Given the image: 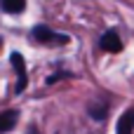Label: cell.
<instances>
[{
  "label": "cell",
  "mask_w": 134,
  "mask_h": 134,
  "mask_svg": "<svg viewBox=\"0 0 134 134\" xmlns=\"http://www.w3.org/2000/svg\"><path fill=\"white\" fill-rule=\"evenodd\" d=\"M33 38L38 40V42H42V45H66L68 42V35H61V33H54L49 26H45V24H38L35 28H33Z\"/></svg>",
  "instance_id": "6da1fadb"
},
{
  "label": "cell",
  "mask_w": 134,
  "mask_h": 134,
  "mask_svg": "<svg viewBox=\"0 0 134 134\" xmlns=\"http://www.w3.org/2000/svg\"><path fill=\"white\" fill-rule=\"evenodd\" d=\"M9 61H12L14 71H16V94H21V92L26 90V82H28V73H26V64H24V57H21L19 52H12Z\"/></svg>",
  "instance_id": "7a4b0ae2"
},
{
  "label": "cell",
  "mask_w": 134,
  "mask_h": 134,
  "mask_svg": "<svg viewBox=\"0 0 134 134\" xmlns=\"http://www.w3.org/2000/svg\"><path fill=\"white\" fill-rule=\"evenodd\" d=\"M99 47H101L104 52H108V54H118V52L122 49V40H120L118 31H106V33L101 35V40H99Z\"/></svg>",
  "instance_id": "3957f363"
},
{
  "label": "cell",
  "mask_w": 134,
  "mask_h": 134,
  "mask_svg": "<svg viewBox=\"0 0 134 134\" xmlns=\"http://www.w3.org/2000/svg\"><path fill=\"white\" fill-rule=\"evenodd\" d=\"M132 132H134V108H130L118 120V134H132Z\"/></svg>",
  "instance_id": "277c9868"
},
{
  "label": "cell",
  "mask_w": 134,
  "mask_h": 134,
  "mask_svg": "<svg viewBox=\"0 0 134 134\" xmlns=\"http://www.w3.org/2000/svg\"><path fill=\"white\" fill-rule=\"evenodd\" d=\"M16 118H19V113H16V111H2V113H0V134L14 130Z\"/></svg>",
  "instance_id": "5b68a950"
},
{
  "label": "cell",
  "mask_w": 134,
  "mask_h": 134,
  "mask_svg": "<svg viewBox=\"0 0 134 134\" xmlns=\"http://www.w3.org/2000/svg\"><path fill=\"white\" fill-rule=\"evenodd\" d=\"M0 7H2L7 14H19V12H24L26 0H0Z\"/></svg>",
  "instance_id": "8992f818"
},
{
  "label": "cell",
  "mask_w": 134,
  "mask_h": 134,
  "mask_svg": "<svg viewBox=\"0 0 134 134\" xmlns=\"http://www.w3.org/2000/svg\"><path fill=\"white\" fill-rule=\"evenodd\" d=\"M87 111H90V115H92L94 120H104V118H106V113H108V106H106L104 101H92Z\"/></svg>",
  "instance_id": "52a82bcc"
},
{
  "label": "cell",
  "mask_w": 134,
  "mask_h": 134,
  "mask_svg": "<svg viewBox=\"0 0 134 134\" xmlns=\"http://www.w3.org/2000/svg\"><path fill=\"white\" fill-rule=\"evenodd\" d=\"M26 134H40V132H38V127H35V125H31V127H28V132H26Z\"/></svg>",
  "instance_id": "ba28073f"
}]
</instances>
